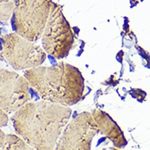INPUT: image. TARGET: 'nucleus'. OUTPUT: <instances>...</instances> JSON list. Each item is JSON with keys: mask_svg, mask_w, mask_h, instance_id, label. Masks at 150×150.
Segmentation results:
<instances>
[{"mask_svg": "<svg viewBox=\"0 0 150 150\" xmlns=\"http://www.w3.org/2000/svg\"><path fill=\"white\" fill-rule=\"evenodd\" d=\"M17 0H0V21L7 22L15 10Z\"/></svg>", "mask_w": 150, "mask_h": 150, "instance_id": "10", "label": "nucleus"}, {"mask_svg": "<svg viewBox=\"0 0 150 150\" xmlns=\"http://www.w3.org/2000/svg\"><path fill=\"white\" fill-rule=\"evenodd\" d=\"M52 0H17L13 12L16 33L31 42L42 35L51 12Z\"/></svg>", "mask_w": 150, "mask_h": 150, "instance_id": "3", "label": "nucleus"}, {"mask_svg": "<svg viewBox=\"0 0 150 150\" xmlns=\"http://www.w3.org/2000/svg\"><path fill=\"white\" fill-rule=\"evenodd\" d=\"M91 115L97 125L99 131L107 136L117 146H122L124 142L123 136L118 127L111 119V117L99 109H94Z\"/></svg>", "mask_w": 150, "mask_h": 150, "instance_id": "8", "label": "nucleus"}, {"mask_svg": "<svg viewBox=\"0 0 150 150\" xmlns=\"http://www.w3.org/2000/svg\"><path fill=\"white\" fill-rule=\"evenodd\" d=\"M111 150H116V149H111Z\"/></svg>", "mask_w": 150, "mask_h": 150, "instance_id": "14", "label": "nucleus"}, {"mask_svg": "<svg viewBox=\"0 0 150 150\" xmlns=\"http://www.w3.org/2000/svg\"><path fill=\"white\" fill-rule=\"evenodd\" d=\"M6 138H7V135L4 134V132L1 129H0V148L2 149L5 144L6 142Z\"/></svg>", "mask_w": 150, "mask_h": 150, "instance_id": "12", "label": "nucleus"}, {"mask_svg": "<svg viewBox=\"0 0 150 150\" xmlns=\"http://www.w3.org/2000/svg\"><path fill=\"white\" fill-rule=\"evenodd\" d=\"M30 100V84L25 77L0 69V107L7 112H16Z\"/></svg>", "mask_w": 150, "mask_h": 150, "instance_id": "7", "label": "nucleus"}, {"mask_svg": "<svg viewBox=\"0 0 150 150\" xmlns=\"http://www.w3.org/2000/svg\"><path fill=\"white\" fill-rule=\"evenodd\" d=\"M0 150H2V149H1V148H0Z\"/></svg>", "mask_w": 150, "mask_h": 150, "instance_id": "13", "label": "nucleus"}, {"mask_svg": "<svg viewBox=\"0 0 150 150\" xmlns=\"http://www.w3.org/2000/svg\"><path fill=\"white\" fill-rule=\"evenodd\" d=\"M8 122V117L7 112H5L4 109L0 107V127H3L6 126Z\"/></svg>", "mask_w": 150, "mask_h": 150, "instance_id": "11", "label": "nucleus"}, {"mask_svg": "<svg viewBox=\"0 0 150 150\" xmlns=\"http://www.w3.org/2000/svg\"><path fill=\"white\" fill-rule=\"evenodd\" d=\"M42 40L46 53L56 59L65 57L74 47V33L59 4H52Z\"/></svg>", "mask_w": 150, "mask_h": 150, "instance_id": "4", "label": "nucleus"}, {"mask_svg": "<svg viewBox=\"0 0 150 150\" xmlns=\"http://www.w3.org/2000/svg\"><path fill=\"white\" fill-rule=\"evenodd\" d=\"M1 56L17 70H28L41 66L47 56L42 47L16 33L4 36Z\"/></svg>", "mask_w": 150, "mask_h": 150, "instance_id": "5", "label": "nucleus"}, {"mask_svg": "<svg viewBox=\"0 0 150 150\" xmlns=\"http://www.w3.org/2000/svg\"><path fill=\"white\" fill-rule=\"evenodd\" d=\"M2 150H36L21 136L7 135L6 142Z\"/></svg>", "mask_w": 150, "mask_h": 150, "instance_id": "9", "label": "nucleus"}, {"mask_svg": "<svg viewBox=\"0 0 150 150\" xmlns=\"http://www.w3.org/2000/svg\"><path fill=\"white\" fill-rule=\"evenodd\" d=\"M69 106L42 100L28 102L13 116L16 131L36 150H55L71 116Z\"/></svg>", "mask_w": 150, "mask_h": 150, "instance_id": "1", "label": "nucleus"}, {"mask_svg": "<svg viewBox=\"0 0 150 150\" xmlns=\"http://www.w3.org/2000/svg\"><path fill=\"white\" fill-rule=\"evenodd\" d=\"M24 76L39 96L46 101L71 106L84 94V79L72 64L61 62L52 66H38L25 71Z\"/></svg>", "mask_w": 150, "mask_h": 150, "instance_id": "2", "label": "nucleus"}, {"mask_svg": "<svg viewBox=\"0 0 150 150\" xmlns=\"http://www.w3.org/2000/svg\"><path fill=\"white\" fill-rule=\"evenodd\" d=\"M98 132L91 112L79 113L64 127L55 150H91L92 139Z\"/></svg>", "mask_w": 150, "mask_h": 150, "instance_id": "6", "label": "nucleus"}]
</instances>
